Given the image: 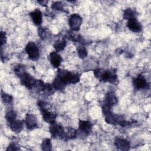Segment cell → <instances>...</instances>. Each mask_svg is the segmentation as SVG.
<instances>
[{"label":"cell","instance_id":"e0dca14e","mask_svg":"<svg viewBox=\"0 0 151 151\" xmlns=\"http://www.w3.org/2000/svg\"><path fill=\"white\" fill-rule=\"evenodd\" d=\"M9 126L11 130L16 133L21 132L23 129V123L20 120H15L13 122L9 123Z\"/></svg>","mask_w":151,"mask_h":151},{"label":"cell","instance_id":"8fae6325","mask_svg":"<svg viewBox=\"0 0 151 151\" xmlns=\"http://www.w3.org/2000/svg\"><path fill=\"white\" fill-rule=\"evenodd\" d=\"M24 122L26 124V127L29 130H34L38 127L37 119L35 116L32 114H26Z\"/></svg>","mask_w":151,"mask_h":151},{"label":"cell","instance_id":"9a60e30c","mask_svg":"<svg viewBox=\"0 0 151 151\" xmlns=\"http://www.w3.org/2000/svg\"><path fill=\"white\" fill-rule=\"evenodd\" d=\"M103 103L110 106L111 107L116 105L118 103V99L113 91H109L106 94Z\"/></svg>","mask_w":151,"mask_h":151},{"label":"cell","instance_id":"277c9868","mask_svg":"<svg viewBox=\"0 0 151 151\" xmlns=\"http://www.w3.org/2000/svg\"><path fill=\"white\" fill-rule=\"evenodd\" d=\"M37 106L40 107V111L42 114L43 120L51 124L55 122V119L57 117V114L54 112L50 111L46 106L47 103L44 101H39L37 102Z\"/></svg>","mask_w":151,"mask_h":151},{"label":"cell","instance_id":"484cf974","mask_svg":"<svg viewBox=\"0 0 151 151\" xmlns=\"http://www.w3.org/2000/svg\"><path fill=\"white\" fill-rule=\"evenodd\" d=\"M5 119L7 120L8 123H11L14 120H16L17 117V113L15 111L13 110H10L8 111L5 114Z\"/></svg>","mask_w":151,"mask_h":151},{"label":"cell","instance_id":"ac0fdd59","mask_svg":"<svg viewBox=\"0 0 151 151\" xmlns=\"http://www.w3.org/2000/svg\"><path fill=\"white\" fill-rule=\"evenodd\" d=\"M52 85L53 86V87L55 90L62 91L65 88V86L67 84L61 78H60L58 76H56L55 78L53 80Z\"/></svg>","mask_w":151,"mask_h":151},{"label":"cell","instance_id":"7a4b0ae2","mask_svg":"<svg viewBox=\"0 0 151 151\" xmlns=\"http://www.w3.org/2000/svg\"><path fill=\"white\" fill-rule=\"evenodd\" d=\"M57 76L64 80L67 84H76L80 80V76L77 73L68 71V70L58 68Z\"/></svg>","mask_w":151,"mask_h":151},{"label":"cell","instance_id":"4316f807","mask_svg":"<svg viewBox=\"0 0 151 151\" xmlns=\"http://www.w3.org/2000/svg\"><path fill=\"white\" fill-rule=\"evenodd\" d=\"M77 53H78V55L80 58H84L87 56L88 52H87V49L83 45L81 44V45L77 46Z\"/></svg>","mask_w":151,"mask_h":151},{"label":"cell","instance_id":"d4e9b609","mask_svg":"<svg viewBox=\"0 0 151 151\" xmlns=\"http://www.w3.org/2000/svg\"><path fill=\"white\" fill-rule=\"evenodd\" d=\"M55 89L53 87V86L50 83H45V87L43 90V93L46 96H51L55 92Z\"/></svg>","mask_w":151,"mask_h":151},{"label":"cell","instance_id":"44dd1931","mask_svg":"<svg viewBox=\"0 0 151 151\" xmlns=\"http://www.w3.org/2000/svg\"><path fill=\"white\" fill-rule=\"evenodd\" d=\"M66 45H67L66 41L64 39H62V40H58L54 42L53 47L56 51L59 52V51H63L65 48Z\"/></svg>","mask_w":151,"mask_h":151},{"label":"cell","instance_id":"6da1fadb","mask_svg":"<svg viewBox=\"0 0 151 151\" xmlns=\"http://www.w3.org/2000/svg\"><path fill=\"white\" fill-rule=\"evenodd\" d=\"M93 73L94 77L100 81L114 84L117 80L116 71L113 69L103 70L101 68H97L94 70Z\"/></svg>","mask_w":151,"mask_h":151},{"label":"cell","instance_id":"603a6c76","mask_svg":"<svg viewBox=\"0 0 151 151\" xmlns=\"http://www.w3.org/2000/svg\"><path fill=\"white\" fill-rule=\"evenodd\" d=\"M13 71L14 73L19 78L21 77L26 71L24 65H21V64H15L13 68Z\"/></svg>","mask_w":151,"mask_h":151},{"label":"cell","instance_id":"52a82bcc","mask_svg":"<svg viewBox=\"0 0 151 151\" xmlns=\"http://www.w3.org/2000/svg\"><path fill=\"white\" fill-rule=\"evenodd\" d=\"M25 50L29 59L32 61L38 60L40 57V51L38 46L34 42H28L25 46Z\"/></svg>","mask_w":151,"mask_h":151},{"label":"cell","instance_id":"4dcf8cb0","mask_svg":"<svg viewBox=\"0 0 151 151\" xmlns=\"http://www.w3.org/2000/svg\"><path fill=\"white\" fill-rule=\"evenodd\" d=\"M6 42V32L4 31L0 32V46L1 48H2V46L5 44Z\"/></svg>","mask_w":151,"mask_h":151},{"label":"cell","instance_id":"8992f818","mask_svg":"<svg viewBox=\"0 0 151 151\" xmlns=\"http://www.w3.org/2000/svg\"><path fill=\"white\" fill-rule=\"evenodd\" d=\"M93 124L90 121L80 120L78 122V129L77 130V137L87 136L92 130Z\"/></svg>","mask_w":151,"mask_h":151},{"label":"cell","instance_id":"83f0119b","mask_svg":"<svg viewBox=\"0 0 151 151\" xmlns=\"http://www.w3.org/2000/svg\"><path fill=\"white\" fill-rule=\"evenodd\" d=\"M45 83H44L41 80H37L33 89H34L37 92L43 91L45 87Z\"/></svg>","mask_w":151,"mask_h":151},{"label":"cell","instance_id":"ffe728a7","mask_svg":"<svg viewBox=\"0 0 151 151\" xmlns=\"http://www.w3.org/2000/svg\"><path fill=\"white\" fill-rule=\"evenodd\" d=\"M65 140L69 139H73L77 137V130L72 127H67L65 129Z\"/></svg>","mask_w":151,"mask_h":151},{"label":"cell","instance_id":"7402d4cb","mask_svg":"<svg viewBox=\"0 0 151 151\" xmlns=\"http://www.w3.org/2000/svg\"><path fill=\"white\" fill-rule=\"evenodd\" d=\"M136 12L132 8H127L123 11V18L126 20H129L136 18Z\"/></svg>","mask_w":151,"mask_h":151},{"label":"cell","instance_id":"ba28073f","mask_svg":"<svg viewBox=\"0 0 151 151\" xmlns=\"http://www.w3.org/2000/svg\"><path fill=\"white\" fill-rule=\"evenodd\" d=\"M82 23V18L78 14H72L68 18V24L73 31H78Z\"/></svg>","mask_w":151,"mask_h":151},{"label":"cell","instance_id":"2e32d148","mask_svg":"<svg viewBox=\"0 0 151 151\" xmlns=\"http://www.w3.org/2000/svg\"><path fill=\"white\" fill-rule=\"evenodd\" d=\"M50 61L51 65L54 68H58L63 61V58L60 54L55 51H52L50 54Z\"/></svg>","mask_w":151,"mask_h":151},{"label":"cell","instance_id":"9c48e42d","mask_svg":"<svg viewBox=\"0 0 151 151\" xmlns=\"http://www.w3.org/2000/svg\"><path fill=\"white\" fill-rule=\"evenodd\" d=\"M19 78L22 86L29 90L33 89L37 80H35L31 75L27 72H25L21 77H19Z\"/></svg>","mask_w":151,"mask_h":151},{"label":"cell","instance_id":"30bf717a","mask_svg":"<svg viewBox=\"0 0 151 151\" xmlns=\"http://www.w3.org/2000/svg\"><path fill=\"white\" fill-rule=\"evenodd\" d=\"M133 84L134 88L137 90H147L149 88V83L147 82L146 78L142 74L138 75L133 79Z\"/></svg>","mask_w":151,"mask_h":151},{"label":"cell","instance_id":"7c38bea8","mask_svg":"<svg viewBox=\"0 0 151 151\" xmlns=\"http://www.w3.org/2000/svg\"><path fill=\"white\" fill-rule=\"evenodd\" d=\"M126 25L127 28L132 32H140L142 30V25L136 18L127 20Z\"/></svg>","mask_w":151,"mask_h":151},{"label":"cell","instance_id":"5bb4252c","mask_svg":"<svg viewBox=\"0 0 151 151\" xmlns=\"http://www.w3.org/2000/svg\"><path fill=\"white\" fill-rule=\"evenodd\" d=\"M30 17L35 25L40 26L42 22V15L39 9H35L29 13Z\"/></svg>","mask_w":151,"mask_h":151},{"label":"cell","instance_id":"f546056e","mask_svg":"<svg viewBox=\"0 0 151 151\" xmlns=\"http://www.w3.org/2000/svg\"><path fill=\"white\" fill-rule=\"evenodd\" d=\"M51 8L57 11H64V4L61 1H55L51 4Z\"/></svg>","mask_w":151,"mask_h":151},{"label":"cell","instance_id":"cb8c5ba5","mask_svg":"<svg viewBox=\"0 0 151 151\" xmlns=\"http://www.w3.org/2000/svg\"><path fill=\"white\" fill-rule=\"evenodd\" d=\"M41 149L45 151H50L52 149V143L51 140L48 138H46L42 141L41 145Z\"/></svg>","mask_w":151,"mask_h":151},{"label":"cell","instance_id":"f1b7e54d","mask_svg":"<svg viewBox=\"0 0 151 151\" xmlns=\"http://www.w3.org/2000/svg\"><path fill=\"white\" fill-rule=\"evenodd\" d=\"M1 99L4 103L10 104L12 101L13 97L11 95L1 91Z\"/></svg>","mask_w":151,"mask_h":151},{"label":"cell","instance_id":"1f68e13d","mask_svg":"<svg viewBox=\"0 0 151 151\" xmlns=\"http://www.w3.org/2000/svg\"><path fill=\"white\" fill-rule=\"evenodd\" d=\"M20 147L18 145H17L15 143H11L9 145L8 147L6 148V150L9 151V150H19Z\"/></svg>","mask_w":151,"mask_h":151},{"label":"cell","instance_id":"3957f363","mask_svg":"<svg viewBox=\"0 0 151 151\" xmlns=\"http://www.w3.org/2000/svg\"><path fill=\"white\" fill-rule=\"evenodd\" d=\"M105 122L108 124L119 125L122 127H130L131 126V123L126 121L123 116L114 114L112 112L105 115Z\"/></svg>","mask_w":151,"mask_h":151},{"label":"cell","instance_id":"d6a6232c","mask_svg":"<svg viewBox=\"0 0 151 151\" xmlns=\"http://www.w3.org/2000/svg\"><path fill=\"white\" fill-rule=\"evenodd\" d=\"M38 3H39L41 6H46L47 4H48V1L45 0H41V1H37Z\"/></svg>","mask_w":151,"mask_h":151},{"label":"cell","instance_id":"d6986e66","mask_svg":"<svg viewBox=\"0 0 151 151\" xmlns=\"http://www.w3.org/2000/svg\"><path fill=\"white\" fill-rule=\"evenodd\" d=\"M38 34L42 40H45L50 38L51 35V32L47 28L40 27L38 29Z\"/></svg>","mask_w":151,"mask_h":151},{"label":"cell","instance_id":"4fadbf2b","mask_svg":"<svg viewBox=\"0 0 151 151\" xmlns=\"http://www.w3.org/2000/svg\"><path fill=\"white\" fill-rule=\"evenodd\" d=\"M114 145L117 149L121 150L127 151L130 149V142L126 139L117 137L114 140Z\"/></svg>","mask_w":151,"mask_h":151},{"label":"cell","instance_id":"5b68a950","mask_svg":"<svg viewBox=\"0 0 151 151\" xmlns=\"http://www.w3.org/2000/svg\"><path fill=\"white\" fill-rule=\"evenodd\" d=\"M49 132L52 138L65 140V129L61 124L57 123L56 122L50 124L49 127Z\"/></svg>","mask_w":151,"mask_h":151}]
</instances>
